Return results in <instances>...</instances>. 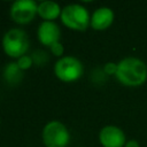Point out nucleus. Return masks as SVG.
<instances>
[{
  "label": "nucleus",
  "instance_id": "obj_10",
  "mask_svg": "<svg viewBox=\"0 0 147 147\" xmlns=\"http://www.w3.org/2000/svg\"><path fill=\"white\" fill-rule=\"evenodd\" d=\"M62 11V7L51 0H45L38 2V16L42 21H51L55 22L56 18H60Z\"/></svg>",
  "mask_w": 147,
  "mask_h": 147
},
{
  "label": "nucleus",
  "instance_id": "obj_6",
  "mask_svg": "<svg viewBox=\"0 0 147 147\" xmlns=\"http://www.w3.org/2000/svg\"><path fill=\"white\" fill-rule=\"evenodd\" d=\"M9 15L15 23L28 24L38 15V2L34 0H15L10 6Z\"/></svg>",
  "mask_w": 147,
  "mask_h": 147
},
{
  "label": "nucleus",
  "instance_id": "obj_9",
  "mask_svg": "<svg viewBox=\"0 0 147 147\" xmlns=\"http://www.w3.org/2000/svg\"><path fill=\"white\" fill-rule=\"evenodd\" d=\"M114 20H115L114 10L111 8H109V7L102 6V7L96 8L92 13L90 26L93 30L103 31V30H107L113 24Z\"/></svg>",
  "mask_w": 147,
  "mask_h": 147
},
{
  "label": "nucleus",
  "instance_id": "obj_1",
  "mask_svg": "<svg viewBox=\"0 0 147 147\" xmlns=\"http://www.w3.org/2000/svg\"><path fill=\"white\" fill-rule=\"evenodd\" d=\"M119 84L127 87H138L147 80L146 63L134 56H127L117 62V71L115 75Z\"/></svg>",
  "mask_w": 147,
  "mask_h": 147
},
{
  "label": "nucleus",
  "instance_id": "obj_13",
  "mask_svg": "<svg viewBox=\"0 0 147 147\" xmlns=\"http://www.w3.org/2000/svg\"><path fill=\"white\" fill-rule=\"evenodd\" d=\"M16 63H17V65L20 67L21 70L25 71V70L30 69V68L33 65V60H32V56H31V55L25 54V55L18 57V59L16 60Z\"/></svg>",
  "mask_w": 147,
  "mask_h": 147
},
{
  "label": "nucleus",
  "instance_id": "obj_5",
  "mask_svg": "<svg viewBox=\"0 0 147 147\" xmlns=\"http://www.w3.org/2000/svg\"><path fill=\"white\" fill-rule=\"evenodd\" d=\"M41 140L46 147H67L70 142V132L64 123L52 119L44 125Z\"/></svg>",
  "mask_w": 147,
  "mask_h": 147
},
{
  "label": "nucleus",
  "instance_id": "obj_11",
  "mask_svg": "<svg viewBox=\"0 0 147 147\" xmlns=\"http://www.w3.org/2000/svg\"><path fill=\"white\" fill-rule=\"evenodd\" d=\"M24 71L20 69V67L17 65L16 61H10L8 63H6V65L3 67L2 70V77L5 79V82L10 85V86H16L18 85L22 79H23V74Z\"/></svg>",
  "mask_w": 147,
  "mask_h": 147
},
{
  "label": "nucleus",
  "instance_id": "obj_8",
  "mask_svg": "<svg viewBox=\"0 0 147 147\" xmlns=\"http://www.w3.org/2000/svg\"><path fill=\"white\" fill-rule=\"evenodd\" d=\"M37 38L41 45L51 47L53 44L61 41V29L56 22L42 21L37 28Z\"/></svg>",
  "mask_w": 147,
  "mask_h": 147
},
{
  "label": "nucleus",
  "instance_id": "obj_15",
  "mask_svg": "<svg viewBox=\"0 0 147 147\" xmlns=\"http://www.w3.org/2000/svg\"><path fill=\"white\" fill-rule=\"evenodd\" d=\"M103 72L108 76H115L116 75V71H117V63L115 62H107L103 64V68H102Z\"/></svg>",
  "mask_w": 147,
  "mask_h": 147
},
{
  "label": "nucleus",
  "instance_id": "obj_12",
  "mask_svg": "<svg viewBox=\"0 0 147 147\" xmlns=\"http://www.w3.org/2000/svg\"><path fill=\"white\" fill-rule=\"evenodd\" d=\"M32 60H33V64L38 65V67H42L44 64H46L49 60V56L47 54V52L42 51V49H37L34 51L32 54Z\"/></svg>",
  "mask_w": 147,
  "mask_h": 147
},
{
  "label": "nucleus",
  "instance_id": "obj_2",
  "mask_svg": "<svg viewBox=\"0 0 147 147\" xmlns=\"http://www.w3.org/2000/svg\"><path fill=\"white\" fill-rule=\"evenodd\" d=\"M1 46L7 56L17 60L25 55L29 49L30 41L28 33L21 28H11L3 33Z\"/></svg>",
  "mask_w": 147,
  "mask_h": 147
},
{
  "label": "nucleus",
  "instance_id": "obj_16",
  "mask_svg": "<svg viewBox=\"0 0 147 147\" xmlns=\"http://www.w3.org/2000/svg\"><path fill=\"white\" fill-rule=\"evenodd\" d=\"M124 147H140V145H139V142L137 140L131 139V140H127L126 141V144H125Z\"/></svg>",
  "mask_w": 147,
  "mask_h": 147
},
{
  "label": "nucleus",
  "instance_id": "obj_7",
  "mask_svg": "<svg viewBox=\"0 0 147 147\" xmlns=\"http://www.w3.org/2000/svg\"><path fill=\"white\" fill-rule=\"evenodd\" d=\"M99 141L102 147H124L126 137L121 127L116 125H105L99 132Z\"/></svg>",
  "mask_w": 147,
  "mask_h": 147
},
{
  "label": "nucleus",
  "instance_id": "obj_3",
  "mask_svg": "<svg viewBox=\"0 0 147 147\" xmlns=\"http://www.w3.org/2000/svg\"><path fill=\"white\" fill-rule=\"evenodd\" d=\"M60 20L64 26L74 31H85L90 26L91 15L80 3H69L62 7Z\"/></svg>",
  "mask_w": 147,
  "mask_h": 147
},
{
  "label": "nucleus",
  "instance_id": "obj_4",
  "mask_svg": "<svg viewBox=\"0 0 147 147\" xmlns=\"http://www.w3.org/2000/svg\"><path fill=\"white\" fill-rule=\"evenodd\" d=\"M54 75L57 79L64 83L78 80L84 74L83 62L74 55H64L56 60L53 67Z\"/></svg>",
  "mask_w": 147,
  "mask_h": 147
},
{
  "label": "nucleus",
  "instance_id": "obj_14",
  "mask_svg": "<svg viewBox=\"0 0 147 147\" xmlns=\"http://www.w3.org/2000/svg\"><path fill=\"white\" fill-rule=\"evenodd\" d=\"M49 51H51V53L54 56H56L59 59L62 57V56H64V46H63V44L61 41H57V42L53 44L49 47Z\"/></svg>",
  "mask_w": 147,
  "mask_h": 147
}]
</instances>
